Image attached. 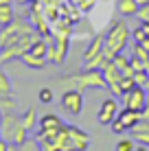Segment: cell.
<instances>
[{
    "instance_id": "7",
    "label": "cell",
    "mask_w": 149,
    "mask_h": 151,
    "mask_svg": "<svg viewBox=\"0 0 149 151\" xmlns=\"http://www.w3.org/2000/svg\"><path fill=\"white\" fill-rule=\"evenodd\" d=\"M119 112H121L119 101L110 96V99H105V101L101 103L99 114H96V121H99L101 125H112V121H114V118L119 116Z\"/></svg>"
},
{
    "instance_id": "28",
    "label": "cell",
    "mask_w": 149,
    "mask_h": 151,
    "mask_svg": "<svg viewBox=\"0 0 149 151\" xmlns=\"http://www.w3.org/2000/svg\"><path fill=\"white\" fill-rule=\"evenodd\" d=\"M0 138H2V129H0Z\"/></svg>"
},
{
    "instance_id": "16",
    "label": "cell",
    "mask_w": 149,
    "mask_h": 151,
    "mask_svg": "<svg viewBox=\"0 0 149 151\" xmlns=\"http://www.w3.org/2000/svg\"><path fill=\"white\" fill-rule=\"evenodd\" d=\"M0 94H13L11 79H9L7 72H2V70H0Z\"/></svg>"
},
{
    "instance_id": "20",
    "label": "cell",
    "mask_w": 149,
    "mask_h": 151,
    "mask_svg": "<svg viewBox=\"0 0 149 151\" xmlns=\"http://www.w3.org/2000/svg\"><path fill=\"white\" fill-rule=\"evenodd\" d=\"M134 79H136L138 86H147L149 83V72L147 70H138V72H134Z\"/></svg>"
},
{
    "instance_id": "27",
    "label": "cell",
    "mask_w": 149,
    "mask_h": 151,
    "mask_svg": "<svg viewBox=\"0 0 149 151\" xmlns=\"http://www.w3.org/2000/svg\"><path fill=\"white\" fill-rule=\"evenodd\" d=\"M136 2H138V4H147L149 0H136Z\"/></svg>"
},
{
    "instance_id": "13",
    "label": "cell",
    "mask_w": 149,
    "mask_h": 151,
    "mask_svg": "<svg viewBox=\"0 0 149 151\" xmlns=\"http://www.w3.org/2000/svg\"><path fill=\"white\" fill-rule=\"evenodd\" d=\"M20 118H22L24 127H27L29 132H31V129L35 127V125H40V118H37V112H35V107H29V110L24 112V114H22Z\"/></svg>"
},
{
    "instance_id": "9",
    "label": "cell",
    "mask_w": 149,
    "mask_h": 151,
    "mask_svg": "<svg viewBox=\"0 0 149 151\" xmlns=\"http://www.w3.org/2000/svg\"><path fill=\"white\" fill-rule=\"evenodd\" d=\"M130 132H132V138H134L136 142H143L145 147H149V121H140L138 125H134Z\"/></svg>"
},
{
    "instance_id": "2",
    "label": "cell",
    "mask_w": 149,
    "mask_h": 151,
    "mask_svg": "<svg viewBox=\"0 0 149 151\" xmlns=\"http://www.w3.org/2000/svg\"><path fill=\"white\" fill-rule=\"evenodd\" d=\"M132 40V33L127 29L125 20H114L107 29V33L103 35V55L107 59H114L119 53H123L127 44Z\"/></svg>"
},
{
    "instance_id": "18",
    "label": "cell",
    "mask_w": 149,
    "mask_h": 151,
    "mask_svg": "<svg viewBox=\"0 0 149 151\" xmlns=\"http://www.w3.org/2000/svg\"><path fill=\"white\" fill-rule=\"evenodd\" d=\"M37 99H40V103H44V105H48V103H53L55 94H53V90H50V88H42V90L37 92Z\"/></svg>"
},
{
    "instance_id": "12",
    "label": "cell",
    "mask_w": 149,
    "mask_h": 151,
    "mask_svg": "<svg viewBox=\"0 0 149 151\" xmlns=\"http://www.w3.org/2000/svg\"><path fill=\"white\" fill-rule=\"evenodd\" d=\"M138 7H140V4H138L136 0H121L119 2V11H121L123 18H134L138 13Z\"/></svg>"
},
{
    "instance_id": "19",
    "label": "cell",
    "mask_w": 149,
    "mask_h": 151,
    "mask_svg": "<svg viewBox=\"0 0 149 151\" xmlns=\"http://www.w3.org/2000/svg\"><path fill=\"white\" fill-rule=\"evenodd\" d=\"M18 149H22V151H35V149H40V140L37 138H27Z\"/></svg>"
},
{
    "instance_id": "6",
    "label": "cell",
    "mask_w": 149,
    "mask_h": 151,
    "mask_svg": "<svg viewBox=\"0 0 149 151\" xmlns=\"http://www.w3.org/2000/svg\"><path fill=\"white\" fill-rule=\"evenodd\" d=\"M61 107L70 116H79L83 110V92L81 90H64L61 94Z\"/></svg>"
},
{
    "instance_id": "24",
    "label": "cell",
    "mask_w": 149,
    "mask_h": 151,
    "mask_svg": "<svg viewBox=\"0 0 149 151\" xmlns=\"http://www.w3.org/2000/svg\"><path fill=\"white\" fill-rule=\"evenodd\" d=\"M136 44H140V46H143V48H145V50H149V37H145L143 42H136Z\"/></svg>"
},
{
    "instance_id": "8",
    "label": "cell",
    "mask_w": 149,
    "mask_h": 151,
    "mask_svg": "<svg viewBox=\"0 0 149 151\" xmlns=\"http://www.w3.org/2000/svg\"><path fill=\"white\" fill-rule=\"evenodd\" d=\"M68 136H70V142H73V149H88L90 147V136L83 132V129L75 127V125H68Z\"/></svg>"
},
{
    "instance_id": "22",
    "label": "cell",
    "mask_w": 149,
    "mask_h": 151,
    "mask_svg": "<svg viewBox=\"0 0 149 151\" xmlns=\"http://www.w3.org/2000/svg\"><path fill=\"white\" fill-rule=\"evenodd\" d=\"M145 37H149V35L145 33V31H143L140 27H138V29H134V31H132V40H134V42H143V40H145Z\"/></svg>"
},
{
    "instance_id": "14",
    "label": "cell",
    "mask_w": 149,
    "mask_h": 151,
    "mask_svg": "<svg viewBox=\"0 0 149 151\" xmlns=\"http://www.w3.org/2000/svg\"><path fill=\"white\" fill-rule=\"evenodd\" d=\"M15 13H13V7L11 4H4V7H0V27H7L9 22H13Z\"/></svg>"
},
{
    "instance_id": "29",
    "label": "cell",
    "mask_w": 149,
    "mask_h": 151,
    "mask_svg": "<svg viewBox=\"0 0 149 151\" xmlns=\"http://www.w3.org/2000/svg\"><path fill=\"white\" fill-rule=\"evenodd\" d=\"M145 88H147V90H149V83H147V86H145Z\"/></svg>"
},
{
    "instance_id": "25",
    "label": "cell",
    "mask_w": 149,
    "mask_h": 151,
    "mask_svg": "<svg viewBox=\"0 0 149 151\" xmlns=\"http://www.w3.org/2000/svg\"><path fill=\"white\" fill-rule=\"evenodd\" d=\"M4 48V37H2V29H0V50Z\"/></svg>"
},
{
    "instance_id": "21",
    "label": "cell",
    "mask_w": 149,
    "mask_h": 151,
    "mask_svg": "<svg viewBox=\"0 0 149 151\" xmlns=\"http://www.w3.org/2000/svg\"><path fill=\"white\" fill-rule=\"evenodd\" d=\"M136 18L140 20H149V2L147 4H140V7H138V13H136Z\"/></svg>"
},
{
    "instance_id": "1",
    "label": "cell",
    "mask_w": 149,
    "mask_h": 151,
    "mask_svg": "<svg viewBox=\"0 0 149 151\" xmlns=\"http://www.w3.org/2000/svg\"><path fill=\"white\" fill-rule=\"evenodd\" d=\"M57 86L64 90H94V88H107L105 77L99 68H86L83 72L64 75L57 79Z\"/></svg>"
},
{
    "instance_id": "17",
    "label": "cell",
    "mask_w": 149,
    "mask_h": 151,
    "mask_svg": "<svg viewBox=\"0 0 149 151\" xmlns=\"http://www.w3.org/2000/svg\"><path fill=\"white\" fill-rule=\"evenodd\" d=\"M134 142H136L134 138H121L119 142H116L114 149H116V151H136V145H134Z\"/></svg>"
},
{
    "instance_id": "10",
    "label": "cell",
    "mask_w": 149,
    "mask_h": 151,
    "mask_svg": "<svg viewBox=\"0 0 149 151\" xmlns=\"http://www.w3.org/2000/svg\"><path fill=\"white\" fill-rule=\"evenodd\" d=\"M59 127H64V121H61L57 114H44L40 118V132H55Z\"/></svg>"
},
{
    "instance_id": "3",
    "label": "cell",
    "mask_w": 149,
    "mask_h": 151,
    "mask_svg": "<svg viewBox=\"0 0 149 151\" xmlns=\"http://www.w3.org/2000/svg\"><path fill=\"white\" fill-rule=\"evenodd\" d=\"M107 61V57L103 55V37L101 35H94L90 42V46L83 53V66L86 68H103V64Z\"/></svg>"
},
{
    "instance_id": "5",
    "label": "cell",
    "mask_w": 149,
    "mask_h": 151,
    "mask_svg": "<svg viewBox=\"0 0 149 151\" xmlns=\"http://www.w3.org/2000/svg\"><path fill=\"white\" fill-rule=\"evenodd\" d=\"M147 101H149L147 88L145 86H138V83L127 92L125 96H123V105H125V107H130V110H140V112L147 107Z\"/></svg>"
},
{
    "instance_id": "4",
    "label": "cell",
    "mask_w": 149,
    "mask_h": 151,
    "mask_svg": "<svg viewBox=\"0 0 149 151\" xmlns=\"http://www.w3.org/2000/svg\"><path fill=\"white\" fill-rule=\"evenodd\" d=\"M143 121V112L140 110H130V107L123 105V110L119 112V116L112 121V132L114 134H123V132H130L134 125H138Z\"/></svg>"
},
{
    "instance_id": "23",
    "label": "cell",
    "mask_w": 149,
    "mask_h": 151,
    "mask_svg": "<svg viewBox=\"0 0 149 151\" xmlns=\"http://www.w3.org/2000/svg\"><path fill=\"white\" fill-rule=\"evenodd\" d=\"M9 149H13V145H9L7 138H0V151H9Z\"/></svg>"
},
{
    "instance_id": "15",
    "label": "cell",
    "mask_w": 149,
    "mask_h": 151,
    "mask_svg": "<svg viewBox=\"0 0 149 151\" xmlns=\"http://www.w3.org/2000/svg\"><path fill=\"white\" fill-rule=\"evenodd\" d=\"M0 107L4 112H13L18 107V101L13 99V94H0Z\"/></svg>"
},
{
    "instance_id": "26",
    "label": "cell",
    "mask_w": 149,
    "mask_h": 151,
    "mask_svg": "<svg viewBox=\"0 0 149 151\" xmlns=\"http://www.w3.org/2000/svg\"><path fill=\"white\" fill-rule=\"evenodd\" d=\"M4 4H11V0H0V7H4Z\"/></svg>"
},
{
    "instance_id": "30",
    "label": "cell",
    "mask_w": 149,
    "mask_h": 151,
    "mask_svg": "<svg viewBox=\"0 0 149 151\" xmlns=\"http://www.w3.org/2000/svg\"><path fill=\"white\" fill-rule=\"evenodd\" d=\"M147 72H149V64H147Z\"/></svg>"
},
{
    "instance_id": "11",
    "label": "cell",
    "mask_w": 149,
    "mask_h": 151,
    "mask_svg": "<svg viewBox=\"0 0 149 151\" xmlns=\"http://www.w3.org/2000/svg\"><path fill=\"white\" fill-rule=\"evenodd\" d=\"M22 64L27 66V68H33V70H42L46 64H48V59H44V57H37L33 55L31 50H27V53L22 55Z\"/></svg>"
}]
</instances>
